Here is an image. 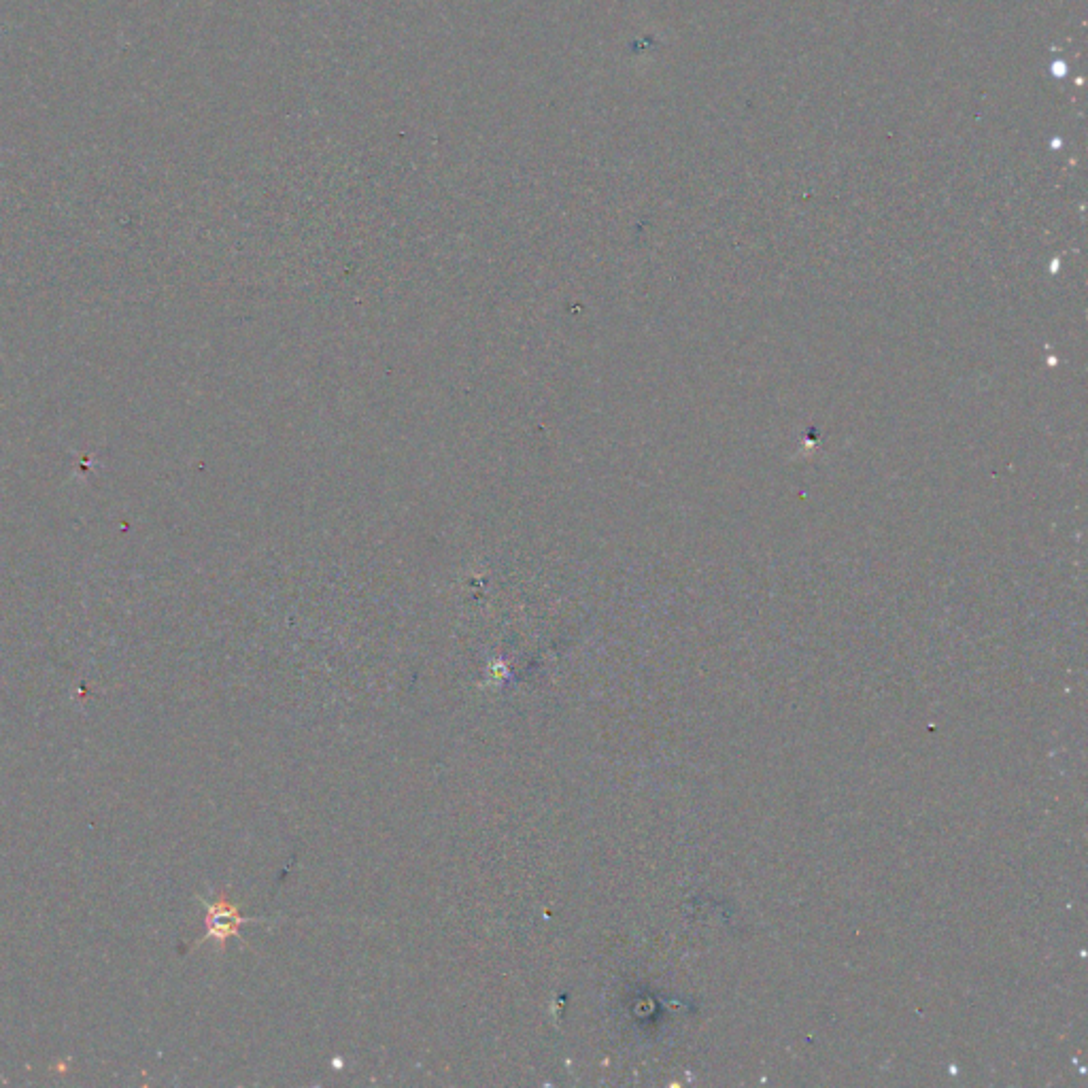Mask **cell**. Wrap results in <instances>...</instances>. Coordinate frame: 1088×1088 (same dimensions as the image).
<instances>
[{
	"label": "cell",
	"mask_w": 1088,
	"mask_h": 1088,
	"mask_svg": "<svg viewBox=\"0 0 1088 1088\" xmlns=\"http://www.w3.org/2000/svg\"><path fill=\"white\" fill-rule=\"evenodd\" d=\"M204 908H207V916H204V935L196 942L200 946L202 942L213 940L219 944L221 950H226V944L230 938H241V927L251 923H266V918H251L238 910L228 895L221 891L213 899H204Z\"/></svg>",
	"instance_id": "cell-1"
}]
</instances>
